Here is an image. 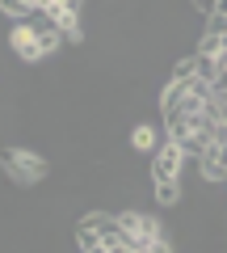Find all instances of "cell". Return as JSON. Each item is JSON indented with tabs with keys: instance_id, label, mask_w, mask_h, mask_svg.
Wrapping results in <instances>:
<instances>
[{
	"instance_id": "obj_12",
	"label": "cell",
	"mask_w": 227,
	"mask_h": 253,
	"mask_svg": "<svg viewBox=\"0 0 227 253\" xmlns=\"http://www.w3.org/2000/svg\"><path fill=\"white\" fill-rule=\"evenodd\" d=\"M147 253H173V245H168V232H164L160 241H152V249H147Z\"/></svg>"
},
{
	"instance_id": "obj_9",
	"label": "cell",
	"mask_w": 227,
	"mask_h": 253,
	"mask_svg": "<svg viewBox=\"0 0 227 253\" xmlns=\"http://www.w3.org/2000/svg\"><path fill=\"white\" fill-rule=\"evenodd\" d=\"M177 199H181V181H156V203H160V207H173Z\"/></svg>"
},
{
	"instance_id": "obj_7",
	"label": "cell",
	"mask_w": 227,
	"mask_h": 253,
	"mask_svg": "<svg viewBox=\"0 0 227 253\" xmlns=\"http://www.w3.org/2000/svg\"><path fill=\"white\" fill-rule=\"evenodd\" d=\"M76 249L80 253H105V236L89 224H76Z\"/></svg>"
},
{
	"instance_id": "obj_8",
	"label": "cell",
	"mask_w": 227,
	"mask_h": 253,
	"mask_svg": "<svg viewBox=\"0 0 227 253\" xmlns=\"http://www.w3.org/2000/svg\"><path fill=\"white\" fill-rule=\"evenodd\" d=\"M59 42H64V30H55V26H38V46H42L46 59L59 51Z\"/></svg>"
},
{
	"instance_id": "obj_14",
	"label": "cell",
	"mask_w": 227,
	"mask_h": 253,
	"mask_svg": "<svg viewBox=\"0 0 227 253\" xmlns=\"http://www.w3.org/2000/svg\"><path fill=\"white\" fill-rule=\"evenodd\" d=\"M194 4H198V9H202V13H206V17H210V13H215V9H219V0H194Z\"/></svg>"
},
{
	"instance_id": "obj_5",
	"label": "cell",
	"mask_w": 227,
	"mask_h": 253,
	"mask_svg": "<svg viewBox=\"0 0 227 253\" xmlns=\"http://www.w3.org/2000/svg\"><path fill=\"white\" fill-rule=\"evenodd\" d=\"M80 224L97 228V232L105 236V245H118V241H122V224H118V215H105V211H93V215H84Z\"/></svg>"
},
{
	"instance_id": "obj_4",
	"label": "cell",
	"mask_w": 227,
	"mask_h": 253,
	"mask_svg": "<svg viewBox=\"0 0 227 253\" xmlns=\"http://www.w3.org/2000/svg\"><path fill=\"white\" fill-rule=\"evenodd\" d=\"M198 169L206 181H227V144H210L198 156Z\"/></svg>"
},
{
	"instance_id": "obj_13",
	"label": "cell",
	"mask_w": 227,
	"mask_h": 253,
	"mask_svg": "<svg viewBox=\"0 0 227 253\" xmlns=\"http://www.w3.org/2000/svg\"><path fill=\"white\" fill-rule=\"evenodd\" d=\"M210 89H215V93H219V97H227V68H223V72H219V76H215V84H210Z\"/></svg>"
},
{
	"instance_id": "obj_2",
	"label": "cell",
	"mask_w": 227,
	"mask_h": 253,
	"mask_svg": "<svg viewBox=\"0 0 227 253\" xmlns=\"http://www.w3.org/2000/svg\"><path fill=\"white\" fill-rule=\"evenodd\" d=\"M181 169H185V152L173 144V139H164V144L152 152V177L156 181H181Z\"/></svg>"
},
{
	"instance_id": "obj_6",
	"label": "cell",
	"mask_w": 227,
	"mask_h": 253,
	"mask_svg": "<svg viewBox=\"0 0 227 253\" xmlns=\"http://www.w3.org/2000/svg\"><path fill=\"white\" fill-rule=\"evenodd\" d=\"M160 144H164L160 131H156V126H147V123H139L135 131H130V148H135V152H156Z\"/></svg>"
},
{
	"instance_id": "obj_3",
	"label": "cell",
	"mask_w": 227,
	"mask_h": 253,
	"mask_svg": "<svg viewBox=\"0 0 227 253\" xmlns=\"http://www.w3.org/2000/svg\"><path fill=\"white\" fill-rule=\"evenodd\" d=\"M9 46L17 51V59H26V63L46 59V55H42V46H38V26H26V21H17V26H13Z\"/></svg>"
},
{
	"instance_id": "obj_10",
	"label": "cell",
	"mask_w": 227,
	"mask_h": 253,
	"mask_svg": "<svg viewBox=\"0 0 227 253\" xmlns=\"http://www.w3.org/2000/svg\"><path fill=\"white\" fill-rule=\"evenodd\" d=\"M206 118H215V123L227 126V97H219V93H215V97L206 101Z\"/></svg>"
},
{
	"instance_id": "obj_11",
	"label": "cell",
	"mask_w": 227,
	"mask_h": 253,
	"mask_svg": "<svg viewBox=\"0 0 227 253\" xmlns=\"http://www.w3.org/2000/svg\"><path fill=\"white\" fill-rule=\"evenodd\" d=\"M206 34H227V17L223 13H210L206 17Z\"/></svg>"
},
{
	"instance_id": "obj_1",
	"label": "cell",
	"mask_w": 227,
	"mask_h": 253,
	"mask_svg": "<svg viewBox=\"0 0 227 253\" xmlns=\"http://www.w3.org/2000/svg\"><path fill=\"white\" fill-rule=\"evenodd\" d=\"M46 169H51V165H46L38 152H26V148H9V152H4V173H9L17 186H34V181H42Z\"/></svg>"
}]
</instances>
